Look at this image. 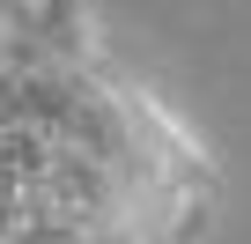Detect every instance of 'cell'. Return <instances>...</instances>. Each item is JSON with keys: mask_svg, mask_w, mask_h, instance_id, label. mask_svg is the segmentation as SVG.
Here are the masks:
<instances>
[{"mask_svg": "<svg viewBox=\"0 0 251 244\" xmlns=\"http://www.w3.org/2000/svg\"><path fill=\"white\" fill-rule=\"evenodd\" d=\"M214 170L103 52L89 0L0 15V244H185Z\"/></svg>", "mask_w": 251, "mask_h": 244, "instance_id": "obj_1", "label": "cell"}]
</instances>
